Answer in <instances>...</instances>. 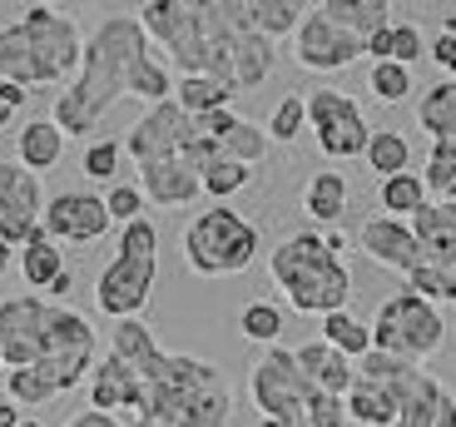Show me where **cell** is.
<instances>
[{
  "label": "cell",
  "mask_w": 456,
  "mask_h": 427,
  "mask_svg": "<svg viewBox=\"0 0 456 427\" xmlns=\"http://www.w3.org/2000/svg\"><path fill=\"white\" fill-rule=\"evenodd\" d=\"M446 343V318L442 308H432L417 293H392L372 318V348L377 353H392L402 363H417L422 368L427 358H436V348Z\"/></svg>",
  "instance_id": "ba28073f"
},
{
  "label": "cell",
  "mask_w": 456,
  "mask_h": 427,
  "mask_svg": "<svg viewBox=\"0 0 456 427\" xmlns=\"http://www.w3.org/2000/svg\"><path fill=\"white\" fill-rule=\"evenodd\" d=\"M293 358H297V368H303L313 382H318L322 393H332V398H347V393H353V382H357L353 358H342L338 348H328L322 338H313V343L293 348Z\"/></svg>",
  "instance_id": "d6986e66"
},
{
  "label": "cell",
  "mask_w": 456,
  "mask_h": 427,
  "mask_svg": "<svg viewBox=\"0 0 456 427\" xmlns=\"http://www.w3.org/2000/svg\"><path fill=\"white\" fill-rule=\"evenodd\" d=\"M367 90H372L382 104H402L411 94V70L382 60V65H372V75H367Z\"/></svg>",
  "instance_id": "f35d334b"
},
{
  "label": "cell",
  "mask_w": 456,
  "mask_h": 427,
  "mask_svg": "<svg viewBox=\"0 0 456 427\" xmlns=\"http://www.w3.org/2000/svg\"><path fill=\"white\" fill-rule=\"evenodd\" d=\"M119 154H125L119 139H94L90 150H85V174L90 179H114L119 174Z\"/></svg>",
  "instance_id": "b9f144b4"
},
{
  "label": "cell",
  "mask_w": 456,
  "mask_h": 427,
  "mask_svg": "<svg viewBox=\"0 0 456 427\" xmlns=\"http://www.w3.org/2000/svg\"><path fill=\"white\" fill-rule=\"evenodd\" d=\"M248 185H253V169H243V164H233V160H214V164L204 169V194L214 199V204L243 194Z\"/></svg>",
  "instance_id": "74e56055"
},
{
  "label": "cell",
  "mask_w": 456,
  "mask_h": 427,
  "mask_svg": "<svg viewBox=\"0 0 456 427\" xmlns=\"http://www.w3.org/2000/svg\"><path fill=\"white\" fill-rule=\"evenodd\" d=\"M303 100H308V129H313V139H318V150L328 154V160H357V154H367L372 125H367L362 104H357L353 94L322 85V90L303 94Z\"/></svg>",
  "instance_id": "30bf717a"
},
{
  "label": "cell",
  "mask_w": 456,
  "mask_h": 427,
  "mask_svg": "<svg viewBox=\"0 0 456 427\" xmlns=\"http://www.w3.org/2000/svg\"><path fill=\"white\" fill-rule=\"evenodd\" d=\"M347 199H353L347 174L342 169H318L308 185H303V214H308L313 224H338L342 214H347Z\"/></svg>",
  "instance_id": "603a6c76"
},
{
  "label": "cell",
  "mask_w": 456,
  "mask_h": 427,
  "mask_svg": "<svg viewBox=\"0 0 456 427\" xmlns=\"http://www.w3.org/2000/svg\"><path fill=\"white\" fill-rule=\"evenodd\" d=\"M189 139H194V119L183 115L174 100H164V104H149L144 115L134 119V129H129V139H125V154L134 164L174 160V154H183Z\"/></svg>",
  "instance_id": "4fadbf2b"
},
{
  "label": "cell",
  "mask_w": 456,
  "mask_h": 427,
  "mask_svg": "<svg viewBox=\"0 0 456 427\" xmlns=\"http://www.w3.org/2000/svg\"><path fill=\"white\" fill-rule=\"evenodd\" d=\"M20 423H25V413L11 403V398H0V427H20Z\"/></svg>",
  "instance_id": "f6af8a7d"
},
{
  "label": "cell",
  "mask_w": 456,
  "mask_h": 427,
  "mask_svg": "<svg viewBox=\"0 0 456 427\" xmlns=\"http://www.w3.org/2000/svg\"><path fill=\"white\" fill-rule=\"evenodd\" d=\"M318 11L328 15L338 30L357 35V40L367 45L377 30H387L392 25V11H397V5H387V0H322Z\"/></svg>",
  "instance_id": "44dd1931"
},
{
  "label": "cell",
  "mask_w": 456,
  "mask_h": 427,
  "mask_svg": "<svg viewBox=\"0 0 456 427\" xmlns=\"http://www.w3.org/2000/svg\"><path fill=\"white\" fill-rule=\"evenodd\" d=\"M20 427H40V423H35V417H25V423H20Z\"/></svg>",
  "instance_id": "db71d44e"
},
{
  "label": "cell",
  "mask_w": 456,
  "mask_h": 427,
  "mask_svg": "<svg viewBox=\"0 0 456 427\" xmlns=\"http://www.w3.org/2000/svg\"><path fill=\"white\" fill-rule=\"evenodd\" d=\"M154 274H159V229L149 219H134L119 229V249L94 278V308L114 324L139 318L154 293Z\"/></svg>",
  "instance_id": "8992f818"
},
{
  "label": "cell",
  "mask_w": 456,
  "mask_h": 427,
  "mask_svg": "<svg viewBox=\"0 0 456 427\" xmlns=\"http://www.w3.org/2000/svg\"><path fill=\"white\" fill-rule=\"evenodd\" d=\"M342 239L338 229L318 234V229H297L268 254V274L283 289V299L293 303V313H308V318H328L342 313L353 299V274L342 264Z\"/></svg>",
  "instance_id": "5b68a950"
},
{
  "label": "cell",
  "mask_w": 456,
  "mask_h": 427,
  "mask_svg": "<svg viewBox=\"0 0 456 427\" xmlns=\"http://www.w3.org/2000/svg\"><path fill=\"white\" fill-rule=\"evenodd\" d=\"M65 154V135L55 129V119H30L15 129V164H25L30 174H45Z\"/></svg>",
  "instance_id": "7402d4cb"
},
{
  "label": "cell",
  "mask_w": 456,
  "mask_h": 427,
  "mask_svg": "<svg viewBox=\"0 0 456 427\" xmlns=\"http://www.w3.org/2000/svg\"><path fill=\"white\" fill-rule=\"evenodd\" d=\"M353 368H357V378H362V382L382 388V393L397 403V413H402V403L411 398V388H417L422 373H427V368H417V363H402V358H392V353H377V348L367 353V358H357Z\"/></svg>",
  "instance_id": "ffe728a7"
},
{
  "label": "cell",
  "mask_w": 456,
  "mask_h": 427,
  "mask_svg": "<svg viewBox=\"0 0 456 427\" xmlns=\"http://www.w3.org/2000/svg\"><path fill=\"white\" fill-rule=\"evenodd\" d=\"M253 427H283V423H273V417H258V423H253Z\"/></svg>",
  "instance_id": "816d5d0a"
},
{
  "label": "cell",
  "mask_w": 456,
  "mask_h": 427,
  "mask_svg": "<svg viewBox=\"0 0 456 427\" xmlns=\"http://www.w3.org/2000/svg\"><path fill=\"white\" fill-rule=\"evenodd\" d=\"M110 353L139 373L144 398L139 413L159 427H228L233 417V388L228 378L204 358L189 353H164L154 328L144 318H125L110 333Z\"/></svg>",
  "instance_id": "6da1fadb"
},
{
  "label": "cell",
  "mask_w": 456,
  "mask_h": 427,
  "mask_svg": "<svg viewBox=\"0 0 456 427\" xmlns=\"http://www.w3.org/2000/svg\"><path fill=\"white\" fill-rule=\"evenodd\" d=\"M263 239L258 224L243 219L239 209L214 204L199 209L194 219L183 224V264L194 268L199 278H233L258 259Z\"/></svg>",
  "instance_id": "52a82bcc"
},
{
  "label": "cell",
  "mask_w": 456,
  "mask_h": 427,
  "mask_svg": "<svg viewBox=\"0 0 456 427\" xmlns=\"http://www.w3.org/2000/svg\"><path fill=\"white\" fill-rule=\"evenodd\" d=\"M11 119H15V110H11V104H5V100H0V129L11 125Z\"/></svg>",
  "instance_id": "681fc988"
},
{
  "label": "cell",
  "mask_w": 456,
  "mask_h": 427,
  "mask_svg": "<svg viewBox=\"0 0 456 427\" xmlns=\"http://www.w3.org/2000/svg\"><path fill=\"white\" fill-rule=\"evenodd\" d=\"M362 55H367V45L357 40V35L338 30L318 5H308V15H303V25H297V35H293V60L297 65L313 70V75H332V70L357 65Z\"/></svg>",
  "instance_id": "7c38bea8"
},
{
  "label": "cell",
  "mask_w": 456,
  "mask_h": 427,
  "mask_svg": "<svg viewBox=\"0 0 456 427\" xmlns=\"http://www.w3.org/2000/svg\"><path fill=\"white\" fill-rule=\"evenodd\" d=\"M110 209H104V194H85V189H65L45 204V219L40 229L55 243H100L110 234Z\"/></svg>",
  "instance_id": "5bb4252c"
},
{
  "label": "cell",
  "mask_w": 456,
  "mask_h": 427,
  "mask_svg": "<svg viewBox=\"0 0 456 427\" xmlns=\"http://www.w3.org/2000/svg\"><path fill=\"white\" fill-rule=\"evenodd\" d=\"M5 393H11V403L20 407V413H25V407H45V403H55V398H60L35 368H11V373H5Z\"/></svg>",
  "instance_id": "8d00e7d4"
},
{
  "label": "cell",
  "mask_w": 456,
  "mask_h": 427,
  "mask_svg": "<svg viewBox=\"0 0 456 427\" xmlns=\"http://www.w3.org/2000/svg\"><path fill=\"white\" fill-rule=\"evenodd\" d=\"M407 293L427 299L432 308H442V303H456V268H442V264H432V259H422V264L407 274Z\"/></svg>",
  "instance_id": "836d02e7"
},
{
  "label": "cell",
  "mask_w": 456,
  "mask_h": 427,
  "mask_svg": "<svg viewBox=\"0 0 456 427\" xmlns=\"http://www.w3.org/2000/svg\"><path fill=\"white\" fill-rule=\"evenodd\" d=\"M174 104L194 119V115H208V110H228V104H233V90H224V85L208 80V75H179V80H174Z\"/></svg>",
  "instance_id": "f546056e"
},
{
  "label": "cell",
  "mask_w": 456,
  "mask_h": 427,
  "mask_svg": "<svg viewBox=\"0 0 456 427\" xmlns=\"http://www.w3.org/2000/svg\"><path fill=\"white\" fill-rule=\"evenodd\" d=\"M104 209H110V219L125 229V224L144 219V194H139V185H114L110 194H104Z\"/></svg>",
  "instance_id": "60d3db41"
},
{
  "label": "cell",
  "mask_w": 456,
  "mask_h": 427,
  "mask_svg": "<svg viewBox=\"0 0 456 427\" xmlns=\"http://www.w3.org/2000/svg\"><path fill=\"white\" fill-rule=\"evenodd\" d=\"M377 204L387 209V219H407L411 214H422L427 204H432V194H427L422 174H392V179H382V189H377Z\"/></svg>",
  "instance_id": "4316f807"
},
{
  "label": "cell",
  "mask_w": 456,
  "mask_h": 427,
  "mask_svg": "<svg viewBox=\"0 0 456 427\" xmlns=\"http://www.w3.org/2000/svg\"><path fill=\"white\" fill-rule=\"evenodd\" d=\"M239 333L248 338V343H268L278 348V338H283V308L278 303H248V308L239 313Z\"/></svg>",
  "instance_id": "e575fe53"
},
{
  "label": "cell",
  "mask_w": 456,
  "mask_h": 427,
  "mask_svg": "<svg viewBox=\"0 0 456 427\" xmlns=\"http://www.w3.org/2000/svg\"><path fill=\"white\" fill-rule=\"evenodd\" d=\"M427 55V40H422V30L417 25H407V21H392V65H417V60Z\"/></svg>",
  "instance_id": "ab89813d"
},
{
  "label": "cell",
  "mask_w": 456,
  "mask_h": 427,
  "mask_svg": "<svg viewBox=\"0 0 456 427\" xmlns=\"http://www.w3.org/2000/svg\"><path fill=\"white\" fill-rule=\"evenodd\" d=\"M69 289H75V274H69V268H65V274H60L55 283H50V293H55V299H65Z\"/></svg>",
  "instance_id": "7dc6e473"
},
{
  "label": "cell",
  "mask_w": 456,
  "mask_h": 427,
  "mask_svg": "<svg viewBox=\"0 0 456 427\" xmlns=\"http://www.w3.org/2000/svg\"><path fill=\"white\" fill-rule=\"evenodd\" d=\"M417 125L436 139H456V80H436L432 90L417 100Z\"/></svg>",
  "instance_id": "484cf974"
},
{
  "label": "cell",
  "mask_w": 456,
  "mask_h": 427,
  "mask_svg": "<svg viewBox=\"0 0 456 427\" xmlns=\"http://www.w3.org/2000/svg\"><path fill=\"white\" fill-rule=\"evenodd\" d=\"M65 427H125L119 417H110V413H94V407H85V413H75Z\"/></svg>",
  "instance_id": "ee69618b"
},
{
  "label": "cell",
  "mask_w": 456,
  "mask_h": 427,
  "mask_svg": "<svg viewBox=\"0 0 456 427\" xmlns=\"http://www.w3.org/2000/svg\"><path fill=\"white\" fill-rule=\"evenodd\" d=\"M427 55L436 60V70H442L446 80H456V35L452 30L436 35V45H427Z\"/></svg>",
  "instance_id": "7bdbcfd3"
},
{
  "label": "cell",
  "mask_w": 456,
  "mask_h": 427,
  "mask_svg": "<svg viewBox=\"0 0 456 427\" xmlns=\"http://www.w3.org/2000/svg\"><path fill=\"white\" fill-rule=\"evenodd\" d=\"M397 427H456V393L442 378L422 373V382H417L411 398L402 403Z\"/></svg>",
  "instance_id": "ac0fdd59"
},
{
  "label": "cell",
  "mask_w": 456,
  "mask_h": 427,
  "mask_svg": "<svg viewBox=\"0 0 456 427\" xmlns=\"http://www.w3.org/2000/svg\"><path fill=\"white\" fill-rule=\"evenodd\" d=\"M446 30H452V35H456V15H446Z\"/></svg>",
  "instance_id": "f5cc1de1"
},
{
  "label": "cell",
  "mask_w": 456,
  "mask_h": 427,
  "mask_svg": "<svg viewBox=\"0 0 456 427\" xmlns=\"http://www.w3.org/2000/svg\"><path fill=\"white\" fill-rule=\"evenodd\" d=\"M125 427H159V423H149V417H125Z\"/></svg>",
  "instance_id": "f907efd6"
},
{
  "label": "cell",
  "mask_w": 456,
  "mask_h": 427,
  "mask_svg": "<svg viewBox=\"0 0 456 427\" xmlns=\"http://www.w3.org/2000/svg\"><path fill=\"white\" fill-rule=\"evenodd\" d=\"M0 358H5V373L35 368L55 393H69V388L90 382L94 363H100L94 358V324L40 293H15L0 303Z\"/></svg>",
  "instance_id": "7a4b0ae2"
},
{
  "label": "cell",
  "mask_w": 456,
  "mask_h": 427,
  "mask_svg": "<svg viewBox=\"0 0 456 427\" xmlns=\"http://www.w3.org/2000/svg\"><path fill=\"white\" fill-rule=\"evenodd\" d=\"M303 15H308V5H297V0H248L253 30H258L263 40H273V45L283 40V35H297Z\"/></svg>",
  "instance_id": "f1b7e54d"
},
{
  "label": "cell",
  "mask_w": 456,
  "mask_h": 427,
  "mask_svg": "<svg viewBox=\"0 0 456 427\" xmlns=\"http://www.w3.org/2000/svg\"><path fill=\"white\" fill-rule=\"evenodd\" d=\"M85 35L55 5H25L20 21L0 25V85H60L80 75Z\"/></svg>",
  "instance_id": "277c9868"
},
{
  "label": "cell",
  "mask_w": 456,
  "mask_h": 427,
  "mask_svg": "<svg viewBox=\"0 0 456 427\" xmlns=\"http://www.w3.org/2000/svg\"><path fill=\"white\" fill-rule=\"evenodd\" d=\"M139 398H144V382H139V373L129 368V363H119L114 353H104L100 363H94L90 373V407L94 413H139Z\"/></svg>",
  "instance_id": "e0dca14e"
},
{
  "label": "cell",
  "mask_w": 456,
  "mask_h": 427,
  "mask_svg": "<svg viewBox=\"0 0 456 427\" xmlns=\"http://www.w3.org/2000/svg\"><path fill=\"white\" fill-rule=\"evenodd\" d=\"M65 268H69V264H65V249H60V243L50 239L45 229H35L30 243L20 249V278L30 283V289H45V293H50V283H55Z\"/></svg>",
  "instance_id": "cb8c5ba5"
},
{
  "label": "cell",
  "mask_w": 456,
  "mask_h": 427,
  "mask_svg": "<svg viewBox=\"0 0 456 427\" xmlns=\"http://www.w3.org/2000/svg\"><path fill=\"white\" fill-rule=\"evenodd\" d=\"M357 249H362L372 264L392 268V274H402V278L427 259L422 243H417V234H411V224L407 219H387V214H377V219H367L362 229H357Z\"/></svg>",
  "instance_id": "9a60e30c"
},
{
  "label": "cell",
  "mask_w": 456,
  "mask_h": 427,
  "mask_svg": "<svg viewBox=\"0 0 456 427\" xmlns=\"http://www.w3.org/2000/svg\"><path fill=\"white\" fill-rule=\"evenodd\" d=\"M362 160L372 164V174H382V179H392V174H407V169H411V139L402 135V129H372Z\"/></svg>",
  "instance_id": "4dcf8cb0"
},
{
  "label": "cell",
  "mask_w": 456,
  "mask_h": 427,
  "mask_svg": "<svg viewBox=\"0 0 456 427\" xmlns=\"http://www.w3.org/2000/svg\"><path fill=\"white\" fill-rule=\"evenodd\" d=\"M139 194H144V204L183 209V204H194V199L204 194V179H199V169L183 160V154H174V160L139 164Z\"/></svg>",
  "instance_id": "2e32d148"
},
{
  "label": "cell",
  "mask_w": 456,
  "mask_h": 427,
  "mask_svg": "<svg viewBox=\"0 0 456 427\" xmlns=\"http://www.w3.org/2000/svg\"><path fill=\"white\" fill-rule=\"evenodd\" d=\"M452 328H456V324H452Z\"/></svg>",
  "instance_id": "9f6ffc18"
},
{
  "label": "cell",
  "mask_w": 456,
  "mask_h": 427,
  "mask_svg": "<svg viewBox=\"0 0 456 427\" xmlns=\"http://www.w3.org/2000/svg\"><path fill=\"white\" fill-rule=\"evenodd\" d=\"M15 264V249H11V243H5V239H0V274H5V268H11Z\"/></svg>",
  "instance_id": "c3c4849f"
},
{
  "label": "cell",
  "mask_w": 456,
  "mask_h": 427,
  "mask_svg": "<svg viewBox=\"0 0 456 427\" xmlns=\"http://www.w3.org/2000/svg\"><path fill=\"white\" fill-rule=\"evenodd\" d=\"M149 55H154V45H149L139 15H104L85 40L80 75L69 80V90L55 94L50 119H55L60 135L75 139L94 135L114 104L139 94V70H144Z\"/></svg>",
  "instance_id": "3957f363"
},
{
  "label": "cell",
  "mask_w": 456,
  "mask_h": 427,
  "mask_svg": "<svg viewBox=\"0 0 456 427\" xmlns=\"http://www.w3.org/2000/svg\"><path fill=\"white\" fill-rule=\"evenodd\" d=\"M322 343L328 348H338L342 358H367V353H372V324H362V318H357V313H328V318H322Z\"/></svg>",
  "instance_id": "83f0119b"
},
{
  "label": "cell",
  "mask_w": 456,
  "mask_h": 427,
  "mask_svg": "<svg viewBox=\"0 0 456 427\" xmlns=\"http://www.w3.org/2000/svg\"><path fill=\"white\" fill-rule=\"evenodd\" d=\"M263 129H268L273 144H293V139L308 129V100H303V94H283V100L273 104V115H268Z\"/></svg>",
  "instance_id": "d590c367"
},
{
  "label": "cell",
  "mask_w": 456,
  "mask_h": 427,
  "mask_svg": "<svg viewBox=\"0 0 456 427\" xmlns=\"http://www.w3.org/2000/svg\"><path fill=\"white\" fill-rule=\"evenodd\" d=\"M347 403V423H362V427H397V403H392L382 388H372V382L357 378L353 393L342 398Z\"/></svg>",
  "instance_id": "1f68e13d"
},
{
  "label": "cell",
  "mask_w": 456,
  "mask_h": 427,
  "mask_svg": "<svg viewBox=\"0 0 456 427\" xmlns=\"http://www.w3.org/2000/svg\"><path fill=\"white\" fill-rule=\"evenodd\" d=\"M268 154H273V139H268V129L253 125V119H243V115H239V125L218 139V160H233V164H243V169H258Z\"/></svg>",
  "instance_id": "d4e9b609"
},
{
  "label": "cell",
  "mask_w": 456,
  "mask_h": 427,
  "mask_svg": "<svg viewBox=\"0 0 456 427\" xmlns=\"http://www.w3.org/2000/svg\"><path fill=\"white\" fill-rule=\"evenodd\" d=\"M432 204H452L456 209V139H436L427 154V174H422Z\"/></svg>",
  "instance_id": "d6a6232c"
},
{
  "label": "cell",
  "mask_w": 456,
  "mask_h": 427,
  "mask_svg": "<svg viewBox=\"0 0 456 427\" xmlns=\"http://www.w3.org/2000/svg\"><path fill=\"white\" fill-rule=\"evenodd\" d=\"M0 378H5V358H0Z\"/></svg>",
  "instance_id": "11a10c76"
},
{
  "label": "cell",
  "mask_w": 456,
  "mask_h": 427,
  "mask_svg": "<svg viewBox=\"0 0 456 427\" xmlns=\"http://www.w3.org/2000/svg\"><path fill=\"white\" fill-rule=\"evenodd\" d=\"M45 204L50 199L40 174H30L15 160H0V239L11 249H25L30 234L40 229V219H45Z\"/></svg>",
  "instance_id": "8fae6325"
},
{
  "label": "cell",
  "mask_w": 456,
  "mask_h": 427,
  "mask_svg": "<svg viewBox=\"0 0 456 427\" xmlns=\"http://www.w3.org/2000/svg\"><path fill=\"white\" fill-rule=\"evenodd\" d=\"M0 100L11 104V110H20V104L30 100V90H20V85H0Z\"/></svg>",
  "instance_id": "bcb514c9"
},
{
  "label": "cell",
  "mask_w": 456,
  "mask_h": 427,
  "mask_svg": "<svg viewBox=\"0 0 456 427\" xmlns=\"http://www.w3.org/2000/svg\"><path fill=\"white\" fill-rule=\"evenodd\" d=\"M248 393H253V407L263 417H273L283 427H308L322 388L297 368L293 348H268L248 373Z\"/></svg>",
  "instance_id": "9c48e42d"
}]
</instances>
